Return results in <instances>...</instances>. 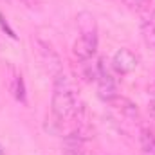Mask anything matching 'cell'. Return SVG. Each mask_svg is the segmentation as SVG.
<instances>
[{
	"label": "cell",
	"instance_id": "6da1fadb",
	"mask_svg": "<svg viewBox=\"0 0 155 155\" xmlns=\"http://www.w3.org/2000/svg\"><path fill=\"white\" fill-rule=\"evenodd\" d=\"M51 108H52V114L58 121L72 119L79 112V101H78L76 88L63 72L54 76Z\"/></svg>",
	"mask_w": 155,
	"mask_h": 155
},
{
	"label": "cell",
	"instance_id": "7a4b0ae2",
	"mask_svg": "<svg viewBox=\"0 0 155 155\" xmlns=\"http://www.w3.org/2000/svg\"><path fill=\"white\" fill-rule=\"evenodd\" d=\"M78 29H79V36L74 41L72 52L78 60L88 61L97 51V25L92 13L81 11L78 15Z\"/></svg>",
	"mask_w": 155,
	"mask_h": 155
},
{
	"label": "cell",
	"instance_id": "3957f363",
	"mask_svg": "<svg viewBox=\"0 0 155 155\" xmlns=\"http://www.w3.org/2000/svg\"><path fill=\"white\" fill-rule=\"evenodd\" d=\"M35 51L38 54L40 61L43 63V67L52 74V76H58L63 72V63H61V58L58 56V52L41 38L35 40Z\"/></svg>",
	"mask_w": 155,
	"mask_h": 155
},
{
	"label": "cell",
	"instance_id": "277c9868",
	"mask_svg": "<svg viewBox=\"0 0 155 155\" xmlns=\"http://www.w3.org/2000/svg\"><path fill=\"white\" fill-rule=\"evenodd\" d=\"M97 96L103 101H110L117 96V85L114 81V78L110 76V72L105 69V60L101 58L97 63Z\"/></svg>",
	"mask_w": 155,
	"mask_h": 155
},
{
	"label": "cell",
	"instance_id": "5b68a950",
	"mask_svg": "<svg viewBox=\"0 0 155 155\" xmlns=\"http://www.w3.org/2000/svg\"><path fill=\"white\" fill-rule=\"evenodd\" d=\"M137 63L139 60L130 49H119L112 58V67L119 74H130L132 71H135Z\"/></svg>",
	"mask_w": 155,
	"mask_h": 155
},
{
	"label": "cell",
	"instance_id": "8992f818",
	"mask_svg": "<svg viewBox=\"0 0 155 155\" xmlns=\"http://www.w3.org/2000/svg\"><path fill=\"white\" fill-rule=\"evenodd\" d=\"M108 105L116 110L117 114H121L123 117H126V119H130V121H137V119H139V107H137L132 99H128V97H124V96H119V94H117L114 99L108 101Z\"/></svg>",
	"mask_w": 155,
	"mask_h": 155
},
{
	"label": "cell",
	"instance_id": "52a82bcc",
	"mask_svg": "<svg viewBox=\"0 0 155 155\" xmlns=\"http://www.w3.org/2000/svg\"><path fill=\"white\" fill-rule=\"evenodd\" d=\"M141 155H155V134L152 130L144 128L141 132Z\"/></svg>",
	"mask_w": 155,
	"mask_h": 155
},
{
	"label": "cell",
	"instance_id": "ba28073f",
	"mask_svg": "<svg viewBox=\"0 0 155 155\" xmlns=\"http://www.w3.org/2000/svg\"><path fill=\"white\" fill-rule=\"evenodd\" d=\"M13 96L16 97V101H20V103H25V99H27V96H25V85H24V78L22 74H16L15 79H13Z\"/></svg>",
	"mask_w": 155,
	"mask_h": 155
},
{
	"label": "cell",
	"instance_id": "9c48e42d",
	"mask_svg": "<svg viewBox=\"0 0 155 155\" xmlns=\"http://www.w3.org/2000/svg\"><path fill=\"white\" fill-rule=\"evenodd\" d=\"M141 33H143V40H144V43H146L150 49H153L155 51V24L146 22V24L143 25Z\"/></svg>",
	"mask_w": 155,
	"mask_h": 155
},
{
	"label": "cell",
	"instance_id": "30bf717a",
	"mask_svg": "<svg viewBox=\"0 0 155 155\" xmlns=\"http://www.w3.org/2000/svg\"><path fill=\"white\" fill-rule=\"evenodd\" d=\"M124 5H128L130 9H143L150 4V0H123Z\"/></svg>",
	"mask_w": 155,
	"mask_h": 155
},
{
	"label": "cell",
	"instance_id": "8fae6325",
	"mask_svg": "<svg viewBox=\"0 0 155 155\" xmlns=\"http://www.w3.org/2000/svg\"><path fill=\"white\" fill-rule=\"evenodd\" d=\"M0 27H2V29H4V31H5V33H7V35H9L13 40L18 38V36H16V33H15V31L9 27V24L5 22V18H4V15H2V13H0Z\"/></svg>",
	"mask_w": 155,
	"mask_h": 155
},
{
	"label": "cell",
	"instance_id": "7c38bea8",
	"mask_svg": "<svg viewBox=\"0 0 155 155\" xmlns=\"http://www.w3.org/2000/svg\"><path fill=\"white\" fill-rule=\"evenodd\" d=\"M148 114H150L152 119H155V99L150 101V105H148Z\"/></svg>",
	"mask_w": 155,
	"mask_h": 155
},
{
	"label": "cell",
	"instance_id": "4fadbf2b",
	"mask_svg": "<svg viewBox=\"0 0 155 155\" xmlns=\"http://www.w3.org/2000/svg\"><path fill=\"white\" fill-rule=\"evenodd\" d=\"M25 5H29V7H35V5H38L40 4V0H22Z\"/></svg>",
	"mask_w": 155,
	"mask_h": 155
},
{
	"label": "cell",
	"instance_id": "5bb4252c",
	"mask_svg": "<svg viewBox=\"0 0 155 155\" xmlns=\"http://www.w3.org/2000/svg\"><path fill=\"white\" fill-rule=\"evenodd\" d=\"M152 24H155V11H153V15H152V20H150Z\"/></svg>",
	"mask_w": 155,
	"mask_h": 155
},
{
	"label": "cell",
	"instance_id": "9a60e30c",
	"mask_svg": "<svg viewBox=\"0 0 155 155\" xmlns=\"http://www.w3.org/2000/svg\"><path fill=\"white\" fill-rule=\"evenodd\" d=\"M0 2H5V4H9V2H11V0H0Z\"/></svg>",
	"mask_w": 155,
	"mask_h": 155
}]
</instances>
